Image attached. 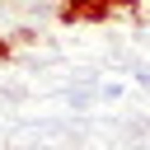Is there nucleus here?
Masks as SVG:
<instances>
[{"mask_svg":"<svg viewBox=\"0 0 150 150\" xmlns=\"http://www.w3.org/2000/svg\"><path fill=\"white\" fill-rule=\"evenodd\" d=\"M117 19V0H56V23H108Z\"/></svg>","mask_w":150,"mask_h":150,"instance_id":"1","label":"nucleus"},{"mask_svg":"<svg viewBox=\"0 0 150 150\" xmlns=\"http://www.w3.org/2000/svg\"><path fill=\"white\" fill-rule=\"evenodd\" d=\"M9 38H14V47H33V42H38V28H28V23H23V28H14Z\"/></svg>","mask_w":150,"mask_h":150,"instance_id":"2","label":"nucleus"},{"mask_svg":"<svg viewBox=\"0 0 150 150\" xmlns=\"http://www.w3.org/2000/svg\"><path fill=\"white\" fill-rule=\"evenodd\" d=\"M14 52H19V47H14V38H9V33H0V61H14Z\"/></svg>","mask_w":150,"mask_h":150,"instance_id":"3","label":"nucleus"}]
</instances>
